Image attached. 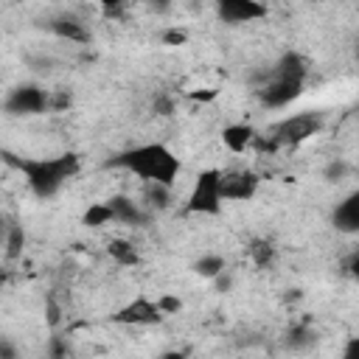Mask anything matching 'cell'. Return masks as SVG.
<instances>
[{"label":"cell","instance_id":"cell-11","mask_svg":"<svg viewBox=\"0 0 359 359\" xmlns=\"http://www.w3.org/2000/svg\"><path fill=\"white\" fill-rule=\"evenodd\" d=\"M266 76L269 79H283V81H306V76H309V62H306V56L303 53H297V50H283L280 56H278V62L266 70Z\"/></svg>","mask_w":359,"mask_h":359},{"label":"cell","instance_id":"cell-31","mask_svg":"<svg viewBox=\"0 0 359 359\" xmlns=\"http://www.w3.org/2000/svg\"><path fill=\"white\" fill-rule=\"evenodd\" d=\"M339 359H359V337H351L342 348V356Z\"/></svg>","mask_w":359,"mask_h":359},{"label":"cell","instance_id":"cell-20","mask_svg":"<svg viewBox=\"0 0 359 359\" xmlns=\"http://www.w3.org/2000/svg\"><path fill=\"white\" fill-rule=\"evenodd\" d=\"M81 224H84V227H93V230L112 224V213H109L107 202H93V205L84 210V216H81Z\"/></svg>","mask_w":359,"mask_h":359},{"label":"cell","instance_id":"cell-32","mask_svg":"<svg viewBox=\"0 0 359 359\" xmlns=\"http://www.w3.org/2000/svg\"><path fill=\"white\" fill-rule=\"evenodd\" d=\"M216 95H219V90H202V93H199V90H191V93H188L191 101H210V98H216Z\"/></svg>","mask_w":359,"mask_h":359},{"label":"cell","instance_id":"cell-21","mask_svg":"<svg viewBox=\"0 0 359 359\" xmlns=\"http://www.w3.org/2000/svg\"><path fill=\"white\" fill-rule=\"evenodd\" d=\"M351 171H353V168H351V163H348V160H342V157H337V160H331V163L323 168V180H325V182H342Z\"/></svg>","mask_w":359,"mask_h":359},{"label":"cell","instance_id":"cell-2","mask_svg":"<svg viewBox=\"0 0 359 359\" xmlns=\"http://www.w3.org/2000/svg\"><path fill=\"white\" fill-rule=\"evenodd\" d=\"M107 168L129 171V174L140 177L143 185L157 182V185L174 188V182L182 171V163L165 143H140V146H132V149H123V151L112 154L107 160Z\"/></svg>","mask_w":359,"mask_h":359},{"label":"cell","instance_id":"cell-9","mask_svg":"<svg viewBox=\"0 0 359 359\" xmlns=\"http://www.w3.org/2000/svg\"><path fill=\"white\" fill-rule=\"evenodd\" d=\"M266 14H269V8L258 0H219L216 3V17L230 25L255 22V20H264Z\"/></svg>","mask_w":359,"mask_h":359},{"label":"cell","instance_id":"cell-10","mask_svg":"<svg viewBox=\"0 0 359 359\" xmlns=\"http://www.w3.org/2000/svg\"><path fill=\"white\" fill-rule=\"evenodd\" d=\"M107 208L112 213V222L118 224H126V227H140L149 222V213L140 208V202H135L132 196L126 194H115L107 199Z\"/></svg>","mask_w":359,"mask_h":359},{"label":"cell","instance_id":"cell-35","mask_svg":"<svg viewBox=\"0 0 359 359\" xmlns=\"http://www.w3.org/2000/svg\"><path fill=\"white\" fill-rule=\"evenodd\" d=\"M160 359H188V353L185 351H165Z\"/></svg>","mask_w":359,"mask_h":359},{"label":"cell","instance_id":"cell-37","mask_svg":"<svg viewBox=\"0 0 359 359\" xmlns=\"http://www.w3.org/2000/svg\"><path fill=\"white\" fill-rule=\"evenodd\" d=\"M0 230H3V216H0Z\"/></svg>","mask_w":359,"mask_h":359},{"label":"cell","instance_id":"cell-4","mask_svg":"<svg viewBox=\"0 0 359 359\" xmlns=\"http://www.w3.org/2000/svg\"><path fill=\"white\" fill-rule=\"evenodd\" d=\"M320 129H323V115L320 112H294V115H286L278 123H272V129H269L266 137L278 149H283V146H300V143H306Z\"/></svg>","mask_w":359,"mask_h":359},{"label":"cell","instance_id":"cell-25","mask_svg":"<svg viewBox=\"0 0 359 359\" xmlns=\"http://www.w3.org/2000/svg\"><path fill=\"white\" fill-rule=\"evenodd\" d=\"M151 109H154V115L168 118V115H174V98H171L168 93H157V95L151 98Z\"/></svg>","mask_w":359,"mask_h":359},{"label":"cell","instance_id":"cell-24","mask_svg":"<svg viewBox=\"0 0 359 359\" xmlns=\"http://www.w3.org/2000/svg\"><path fill=\"white\" fill-rule=\"evenodd\" d=\"M73 104V95L67 90H50L48 93V109L50 112H65Z\"/></svg>","mask_w":359,"mask_h":359},{"label":"cell","instance_id":"cell-23","mask_svg":"<svg viewBox=\"0 0 359 359\" xmlns=\"http://www.w3.org/2000/svg\"><path fill=\"white\" fill-rule=\"evenodd\" d=\"M48 359H70V345H67V339L65 337H59V334H53L50 339H48Z\"/></svg>","mask_w":359,"mask_h":359},{"label":"cell","instance_id":"cell-18","mask_svg":"<svg viewBox=\"0 0 359 359\" xmlns=\"http://www.w3.org/2000/svg\"><path fill=\"white\" fill-rule=\"evenodd\" d=\"M199 278H205V280H213V278H219L224 269H227V261H224V255H219V252H205L202 258H196L194 261V266H191Z\"/></svg>","mask_w":359,"mask_h":359},{"label":"cell","instance_id":"cell-5","mask_svg":"<svg viewBox=\"0 0 359 359\" xmlns=\"http://www.w3.org/2000/svg\"><path fill=\"white\" fill-rule=\"evenodd\" d=\"M261 188V174L252 168H227L219 174V191L224 202H250Z\"/></svg>","mask_w":359,"mask_h":359},{"label":"cell","instance_id":"cell-3","mask_svg":"<svg viewBox=\"0 0 359 359\" xmlns=\"http://www.w3.org/2000/svg\"><path fill=\"white\" fill-rule=\"evenodd\" d=\"M219 174H222L219 168H205L196 174L182 213H188V216H219L222 213L224 199L219 191Z\"/></svg>","mask_w":359,"mask_h":359},{"label":"cell","instance_id":"cell-12","mask_svg":"<svg viewBox=\"0 0 359 359\" xmlns=\"http://www.w3.org/2000/svg\"><path fill=\"white\" fill-rule=\"evenodd\" d=\"M48 28H50V34H56L59 39L79 42V45H87V42H90V28H87L84 20H79L76 14H56V17L48 20Z\"/></svg>","mask_w":359,"mask_h":359},{"label":"cell","instance_id":"cell-7","mask_svg":"<svg viewBox=\"0 0 359 359\" xmlns=\"http://www.w3.org/2000/svg\"><path fill=\"white\" fill-rule=\"evenodd\" d=\"M163 311L157 309V300L140 294L135 300H129L126 306H121L115 314H112V323L115 325H157L163 323Z\"/></svg>","mask_w":359,"mask_h":359},{"label":"cell","instance_id":"cell-1","mask_svg":"<svg viewBox=\"0 0 359 359\" xmlns=\"http://www.w3.org/2000/svg\"><path fill=\"white\" fill-rule=\"evenodd\" d=\"M0 157L25 177L31 194L39 199L56 196L62 191V185L70 182L81 171V160L73 151H65L56 157H17L11 151H0Z\"/></svg>","mask_w":359,"mask_h":359},{"label":"cell","instance_id":"cell-33","mask_svg":"<svg viewBox=\"0 0 359 359\" xmlns=\"http://www.w3.org/2000/svg\"><path fill=\"white\" fill-rule=\"evenodd\" d=\"M45 306H48V323H50V325H56V323H59V306H56V300H53V297H48V300H45Z\"/></svg>","mask_w":359,"mask_h":359},{"label":"cell","instance_id":"cell-22","mask_svg":"<svg viewBox=\"0 0 359 359\" xmlns=\"http://www.w3.org/2000/svg\"><path fill=\"white\" fill-rule=\"evenodd\" d=\"M22 244H25V233L20 224H11L8 233H6V255L8 258H17L22 252Z\"/></svg>","mask_w":359,"mask_h":359},{"label":"cell","instance_id":"cell-13","mask_svg":"<svg viewBox=\"0 0 359 359\" xmlns=\"http://www.w3.org/2000/svg\"><path fill=\"white\" fill-rule=\"evenodd\" d=\"M331 222H334V227H337L339 233H348V236H353V233L359 230V191H351V194L334 208Z\"/></svg>","mask_w":359,"mask_h":359},{"label":"cell","instance_id":"cell-14","mask_svg":"<svg viewBox=\"0 0 359 359\" xmlns=\"http://www.w3.org/2000/svg\"><path fill=\"white\" fill-rule=\"evenodd\" d=\"M255 129L250 123H227L222 129V143L224 149H230L233 154H241L247 149H252V140H255Z\"/></svg>","mask_w":359,"mask_h":359},{"label":"cell","instance_id":"cell-6","mask_svg":"<svg viewBox=\"0 0 359 359\" xmlns=\"http://www.w3.org/2000/svg\"><path fill=\"white\" fill-rule=\"evenodd\" d=\"M48 93L50 90H42L39 84H17L8 90L6 101H3V109L8 115H42L48 112Z\"/></svg>","mask_w":359,"mask_h":359},{"label":"cell","instance_id":"cell-36","mask_svg":"<svg viewBox=\"0 0 359 359\" xmlns=\"http://www.w3.org/2000/svg\"><path fill=\"white\" fill-rule=\"evenodd\" d=\"M6 280H8V275H6V269H3V266H0V289H3V286H6Z\"/></svg>","mask_w":359,"mask_h":359},{"label":"cell","instance_id":"cell-8","mask_svg":"<svg viewBox=\"0 0 359 359\" xmlns=\"http://www.w3.org/2000/svg\"><path fill=\"white\" fill-rule=\"evenodd\" d=\"M300 93H303V84H300V81H283V79H269V76H264V81H261L258 90H255L258 101H261L264 107H269V109H283V107H289L292 101L300 98Z\"/></svg>","mask_w":359,"mask_h":359},{"label":"cell","instance_id":"cell-16","mask_svg":"<svg viewBox=\"0 0 359 359\" xmlns=\"http://www.w3.org/2000/svg\"><path fill=\"white\" fill-rule=\"evenodd\" d=\"M247 255H250V261H252L258 269H269V266L275 264V258H278V247H275L269 238H252V241L247 244Z\"/></svg>","mask_w":359,"mask_h":359},{"label":"cell","instance_id":"cell-17","mask_svg":"<svg viewBox=\"0 0 359 359\" xmlns=\"http://www.w3.org/2000/svg\"><path fill=\"white\" fill-rule=\"evenodd\" d=\"M107 252H109V258H112L115 264H121V266H135V264H140L137 247H135L132 241H126V238H112V241L107 244Z\"/></svg>","mask_w":359,"mask_h":359},{"label":"cell","instance_id":"cell-19","mask_svg":"<svg viewBox=\"0 0 359 359\" xmlns=\"http://www.w3.org/2000/svg\"><path fill=\"white\" fill-rule=\"evenodd\" d=\"M143 196H146L149 208H154V210H165V208L171 205V199H174V188H165V185H157V182H146Z\"/></svg>","mask_w":359,"mask_h":359},{"label":"cell","instance_id":"cell-15","mask_svg":"<svg viewBox=\"0 0 359 359\" xmlns=\"http://www.w3.org/2000/svg\"><path fill=\"white\" fill-rule=\"evenodd\" d=\"M314 342H317V331H314L309 323H294V325H289V331H286V337H283V345H286L289 351H309V348H314Z\"/></svg>","mask_w":359,"mask_h":359},{"label":"cell","instance_id":"cell-28","mask_svg":"<svg viewBox=\"0 0 359 359\" xmlns=\"http://www.w3.org/2000/svg\"><path fill=\"white\" fill-rule=\"evenodd\" d=\"M101 14L104 17H112V20H121L126 14V3H104L101 6Z\"/></svg>","mask_w":359,"mask_h":359},{"label":"cell","instance_id":"cell-26","mask_svg":"<svg viewBox=\"0 0 359 359\" xmlns=\"http://www.w3.org/2000/svg\"><path fill=\"white\" fill-rule=\"evenodd\" d=\"M157 309L163 311V317H168V314H180V311H182V300L174 297V294H160V297H157Z\"/></svg>","mask_w":359,"mask_h":359},{"label":"cell","instance_id":"cell-27","mask_svg":"<svg viewBox=\"0 0 359 359\" xmlns=\"http://www.w3.org/2000/svg\"><path fill=\"white\" fill-rule=\"evenodd\" d=\"M160 36H163L165 45H185V42H188V34H185L182 28H165Z\"/></svg>","mask_w":359,"mask_h":359},{"label":"cell","instance_id":"cell-29","mask_svg":"<svg viewBox=\"0 0 359 359\" xmlns=\"http://www.w3.org/2000/svg\"><path fill=\"white\" fill-rule=\"evenodd\" d=\"M342 269H345L348 278H356V269H359V252H356V250L342 261Z\"/></svg>","mask_w":359,"mask_h":359},{"label":"cell","instance_id":"cell-30","mask_svg":"<svg viewBox=\"0 0 359 359\" xmlns=\"http://www.w3.org/2000/svg\"><path fill=\"white\" fill-rule=\"evenodd\" d=\"M0 359H20V351L11 339H0Z\"/></svg>","mask_w":359,"mask_h":359},{"label":"cell","instance_id":"cell-34","mask_svg":"<svg viewBox=\"0 0 359 359\" xmlns=\"http://www.w3.org/2000/svg\"><path fill=\"white\" fill-rule=\"evenodd\" d=\"M213 283H216V289H219V292H227L233 280H230V275H227V269H224V272H222L219 278H213Z\"/></svg>","mask_w":359,"mask_h":359}]
</instances>
